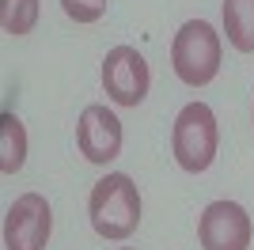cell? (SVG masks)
I'll return each instance as SVG.
<instances>
[{"label":"cell","instance_id":"11","mask_svg":"<svg viewBox=\"0 0 254 250\" xmlns=\"http://www.w3.org/2000/svg\"><path fill=\"white\" fill-rule=\"evenodd\" d=\"M61 8L76 23H99L106 15V0H61Z\"/></svg>","mask_w":254,"mask_h":250},{"label":"cell","instance_id":"6","mask_svg":"<svg viewBox=\"0 0 254 250\" xmlns=\"http://www.w3.org/2000/svg\"><path fill=\"white\" fill-rule=\"evenodd\" d=\"M251 216L235 201H212L205 205L197 220V239L201 250H247L251 247Z\"/></svg>","mask_w":254,"mask_h":250},{"label":"cell","instance_id":"12","mask_svg":"<svg viewBox=\"0 0 254 250\" xmlns=\"http://www.w3.org/2000/svg\"><path fill=\"white\" fill-rule=\"evenodd\" d=\"M122 250H133V247H122Z\"/></svg>","mask_w":254,"mask_h":250},{"label":"cell","instance_id":"1","mask_svg":"<svg viewBox=\"0 0 254 250\" xmlns=\"http://www.w3.org/2000/svg\"><path fill=\"white\" fill-rule=\"evenodd\" d=\"M87 216L91 228L103 239H129L140 224V193L129 175H106L91 186L87 197Z\"/></svg>","mask_w":254,"mask_h":250},{"label":"cell","instance_id":"5","mask_svg":"<svg viewBox=\"0 0 254 250\" xmlns=\"http://www.w3.org/2000/svg\"><path fill=\"white\" fill-rule=\"evenodd\" d=\"M53 231V212L42 193H23L11 201L4 216V247L8 250H46Z\"/></svg>","mask_w":254,"mask_h":250},{"label":"cell","instance_id":"9","mask_svg":"<svg viewBox=\"0 0 254 250\" xmlns=\"http://www.w3.org/2000/svg\"><path fill=\"white\" fill-rule=\"evenodd\" d=\"M23 163H27V129L15 114H4L0 118V171L15 175Z\"/></svg>","mask_w":254,"mask_h":250},{"label":"cell","instance_id":"3","mask_svg":"<svg viewBox=\"0 0 254 250\" xmlns=\"http://www.w3.org/2000/svg\"><path fill=\"white\" fill-rule=\"evenodd\" d=\"M216 144H220L216 114L205 103H186L175 118V129H171V152H175L179 167L190 175L209 171L216 159Z\"/></svg>","mask_w":254,"mask_h":250},{"label":"cell","instance_id":"4","mask_svg":"<svg viewBox=\"0 0 254 250\" xmlns=\"http://www.w3.org/2000/svg\"><path fill=\"white\" fill-rule=\"evenodd\" d=\"M148 64L133 46H114L103 57V91L118 106H140L148 99Z\"/></svg>","mask_w":254,"mask_h":250},{"label":"cell","instance_id":"8","mask_svg":"<svg viewBox=\"0 0 254 250\" xmlns=\"http://www.w3.org/2000/svg\"><path fill=\"white\" fill-rule=\"evenodd\" d=\"M224 34L239 53H254V0H224Z\"/></svg>","mask_w":254,"mask_h":250},{"label":"cell","instance_id":"2","mask_svg":"<svg viewBox=\"0 0 254 250\" xmlns=\"http://www.w3.org/2000/svg\"><path fill=\"white\" fill-rule=\"evenodd\" d=\"M220 34L212 31V23L205 19H190L182 23L175 42H171V68L182 83L190 87H205L209 80H216L220 72Z\"/></svg>","mask_w":254,"mask_h":250},{"label":"cell","instance_id":"10","mask_svg":"<svg viewBox=\"0 0 254 250\" xmlns=\"http://www.w3.org/2000/svg\"><path fill=\"white\" fill-rule=\"evenodd\" d=\"M0 23H4V34L11 38L31 34L38 23V0H0Z\"/></svg>","mask_w":254,"mask_h":250},{"label":"cell","instance_id":"7","mask_svg":"<svg viewBox=\"0 0 254 250\" xmlns=\"http://www.w3.org/2000/svg\"><path fill=\"white\" fill-rule=\"evenodd\" d=\"M76 144L87 163H110L122 152V122L103 103L84 106V114L76 122Z\"/></svg>","mask_w":254,"mask_h":250}]
</instances>
